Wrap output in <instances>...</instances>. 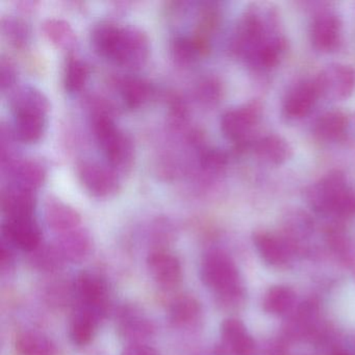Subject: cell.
<instances>
[{"label": "cell", "mask_w": 355, "mask_h": 355, "mask_svg": "<svg viewBox=\"0 0 355 355\" xmlns=\"http://www.w3.org/2000/svg\"><path fill=\"white\" fill-rule=\"evenodd\" d=\"M286 39L282 32L279 14L266 3H254L245 10L230 41V51L248 65L266 47Z\"/></svg>", "instance_id": "6da1fadb"}, {"label": "cell", "mask_w": 355, "mask_h": 355, "mask_svg": "<svg viewBox=\"0 0 355 355\" xmlns=\"http://www.w3.org/2000/svg\"><path fill=\"white\" fill-rule=\"evenodd\" d=\"M305 199L317 214L338 219L355 217V184L338 170L328 172L307 187Z\"/></svg>", "instance_id": "7a4b0ae2"}, {"label": "cell", "mask_w": 355, "mask_h": 355, "mask_svg": "<svg viewBox=\"0 0 355 355\" xmlns=\"http://www.w3.org/2000/svg\"><path fill=\"white\" fill-rule=\"evenodd\" d=\"M92 126L97 144L110 165L122 171L132 167L134 145L130 137L116 125L110 111L97 110L93 115Z\"/></svg>", "instance_id": "3957f363"}, {"label": "cell", "mask_w": 355, "mask_h": 355, "mask_svg": "<svg viewBox=\"0 0 355 355\" xmlns=\"http://www.w3.org/2000/svg\"><path fill=\"white\" fill-rule=\"evenodd\" d=\"M200 277L205 286L224 298H234L241 294L242 286L238 268L223 251H209L203 257Z\"/></svg>", "instance_id": "277c9868"}, {"label": "cell", "mask_w": 355, "mask_h": 355, "mask_svg": "<svg viewBox=\"0 0 355 355\" xmlns=\"http://www.w3.org/2000/svg\"><path fill=\"white\" fill-rule=\"evenodd\" d=\"M263 105L259 101H248L244 105L227 110L222 115L221 130L227 140L240 147L248 145L249 138L261 122Z\"/></svg>", "instance_id": "5b68a950"}, {"label": "cell", "mask_w": 355, "mask_h": 355, "mask_svg": "<svg viewBox=\"0 0 355 355\" xmlns=\"http://www.w3.org/2000/svg\"><path fill=\"white\" fill-rule=\"evenodd\" d=\"M313 80L319 91L320 98L332 101H346L354 92L355 70L346 64H329Z\"/></svg>", "instance_id": "8992f818"}, {"label": "cell", "mask_w": 355, "mask_h": 355, "mask_svg": "<svg viewBox=\"0 0 355 355\" xmlns=\"http://www.w3.org/2000/svg\"><path fill=\"white\" fill-rule=\"evenodd\" d=\"M150 41L146 33L136 26L121 28L114 63L128 68H141L148 61Z\"/></svg>", "instance_id": "52a82bcc"}, {"label": "cell", "mask_w": 355, "mask_h": 355, "mask_svg": "<svg viewBox=\"0 0 355 355\" xmlns=\"http://www.w3.org/2000/svg\"><path fill=\"white\" fill-rule=\"evenodd\" d=\"M309 35L311 44L318 51L334 53L342 44V18L334 10H320L311 20Z\"/></svg>", "instance_id": "ba28073f"}, {"label": "cell", "mask_w": 355, "mask_h": 355, "mask_svg": "<svg viewBox=\"0 0 355 355\" xmlns=\"http://www.w3.org/2000/svg\"><path fill=\"white\" fill-rule=\"evenodd\" d=\"M78 174L85 190L97 198L113 196L119 191L120 182L115 170L93 161H82Z\"/></svg>", "instance_id": "9c48e42d"}, {"label": "cell", "mask_w": 355, "mask_h": 355, "mask_svg": "<svg viewBox=\"0 0 355 355\" xmlns=\"http://www.w3.org/2000/svg\"><path fill=\"white\" fill-rule=\"evenodd\" d=\"M80 307L103 318L109 307V290L105 280L95 273L82 272L74 282Z\"/></svg>", "instance_id": "30bf717a"}, {"label": "cell", "mask_w": 355, "mask_h": 355, "mask_svg": "<svg viewBox=\"0 0 355 355\" xmlns=\"http://www.w3.org/2000/svg\"><path fill=\"white\" fill-rule=\"evenodd\" d=\"M3 242L24 252L32 253L41 246L42 232L36 219H6L1 226Z\"/></svg>", "instance_id": "8fae6325"}, {"label": "cell", "mask_w": 355, "mask_h": 355, "mask_svg": "<svg viewBox=\"0 0 355 355\" xmlns=\"http://www.w3.org/2000/svg\"><path fill=\"white\" fill-rule=\"evenodd\" d=\"M320 99L315 80H304L295 84L284 96L282 113L288 119L298 120L311 113Z\"/></svg>", "instance_id": "7c38bea8"}, {"label": "cell", "mask_w": 355, "mask_h": 355, "mask_svg": "<svg viewBox=\"0 0 355 355\" xmlns=\"http://www.w3.org/2000/svg\"><path fill=\"white\" fill-rule=\"evenodd\" d=\"M221 343L217 347L219 355H251L254 350V340L244 324L238 319L224 320L220 328Z\"/></svg>", "instance_id": "4fadbf2b"}, {"label": "cell", "mask_w": 355, "mask_h": 355, "mask_svg": "<svg viewBox=\"0 0 355 355\" xmlns=\"http://www.w3.org/2000/svg\"><path fill=\"white\" fill-rule=\"evenodd\" d=\"M147 268L153 280L164 288L178 286L182 279L180 259L168 251L157 249L149 253Z\"/></svg>", "instance_id": "5bb4252c"}, {"label": "cell", "mask_w": 355, "mask_h": 355, "mask_svg": "<svg viewBox=\"0 0 355 355\" xmlns=\"http://www.w3.org/2000/svg\"><path fill=\"white\" fill-rule=\"evenodd\" d=\"M3 171L7 172L13 180V186L36 191L46 180V168L33 159H15L3 166Z\"/></svg>", "instance_id": "9a60e30c"}, {"label": "cell", "mask_w": 355, "mask_h": 355, "mask_svg": "<svg viewBox=\"0 0 355 355\" xmlns=\"http://www.w3.org/2000/svg\"><path fill=\"white\" fill-rule=\"evenodd\" d=\"M36 205L35 191L12 186L1 193V209L6 219L33 218Z\"/></svg>", "instance_id": "2e32d148"}, {"label": "cell", "mask_w": 355, "mask_h": 355, "mask_svg": "<svg viewBox=\"0 0 355 355\" xmlns=\"http://www.w3.org/2000/svg\"><path fill=\"white\" fill-rule=\"evenodd\" d=\"M44 216L49 227L60 234L78 228L82 222V217L76 209L51 195L45 200Z\"/></svg>", "instance_id": "e0dca14e"}, {"label": "cell", "mask_w": 355, "mask_h": 355, "mask_svg": "<svg viewBox=\"0 0 355 355\" xmlns=\"http://www.w3.org/2000/svg\"><path fill=\"white\" fill-rule=\"evenodd\" d=\"M252 150L259 161L275 167L286 164L293 155L290 143L275 134L266 135L257 139L253 142Z\"/></svg>", "instance_id": "ac0fdd59"}, {"label": "cell", "mask_w": 355, "mask_h": 355, "mask_svg": "<svg viewBox=\"0 0 355 355\" xmlns=\"http://www.w3.org/2000/svg\"><path fill=\"white\" fill-rule=\"evenodd\" d=\"M53 244L66 263H80L90 254L92 239L86 230L78 227L60 234Z\"/></svg>", "instance_id": "d6986e66"}, {"label": "cell", "mask_w": 355, "mask_h": 355, "mask_svg": "<svg viewBox=\"0 0 355 355\" xmlns=\"http://www.w3.org/2000/svg\"><path fill=\"white\" fill-rule=\"evenodd\" d=\"M350 128V118L340 110H331L322 114L315 123L313 132L323 142H340Z\"/></svg>", "instance_id": "ffe728a7"}, {"label": "cell", "mask_w": 355, "mask_h": 355, "mask_svg": "<svg viewBox=\"0 0 355 355\" xmlns=\"http://www.w3.org/2000/svg\"><path fill=\"white\" fill-rule=\"evenodd\" d=\"M10 107L14 115L33 113L47 116L51 110V103L46 95L39 89L32 86H22L12 92Z\"/></svg>", "instance_id": "44dd1931"}, {"label": "cell", "mask_w": 355, "mask_h": 355, "mask_svg": "<svg viewBox=\"0 0 355 355\" xmlns=\"http://www.w3.org/2000/svg\"><path fill=\"white\" fill-rule=\"evenodd\" d=\"M120 336L130 344L144 343L155 334L153 322L141 315L136 309H124L119 318L118 325Z\"/></svg>", "instance_id": "7402d4cb"}, {"label": "cell", "mask_w": 355, "mask_h": 355, "mask_svg": "<svg viewBox=\"0 0 355 355\" xmlns=\"http://www.w3.org/2000/svg\"><path fill=\"white\" fill-rule=\"evenodd\" d=\"M253 243L259 257L273 267H282L288 261V246L284 241L267 232H257L253 234Z\"/></svg>", "instance_id": "603a6c76"}, {"label": "cell", "mask_w": 355, "mask_h": 355, "mask_svg": "<svg viewBox=\"0 0 355 355\" xmlns=\"http://www.w3.org/2000/svg\"><path fill=\"white\" fill-rule=\"evenodd\" d=\"M117 86L122 101L130 110L140 109L153 98L155 93L150 83L132 76L120 78Z\"/></svg>", "instance_id": "cb8c5ba5"}, {"label": "cell", "mask_w": 355, "mask_h": 355, "mask_svg": "<svg viewBox=\"0 0 355 355\" xmlns=\"http://www.w3.org/2000/svg\"><path fill=\"white\" fill-rule=\"evenodd\" d=\"M121 28V26L112 22H101L92 28L91 42L93 49L99 55L113 61Z\"/></svg>", "instance_id": "d4e9b609"}, {"label": "cell", "mask_w": 355, "mask_h": 355, "mask_svg": "<svg viewBox=\"0 0 355 355\" xmlns=\"http://www.w3.org/2000/svg\"><path fill=\"white\" fill-rule=\"evenodd\" d=\"M13 132L16 140L26 144L40 141L46 128V116L40 114L24 113L14 115Z\"/></svg>", "instance_id": "484cf974"}, {"label": "cell", "mask_w": 355, "mask_h": 355, "mask_svg": "<svg viewBox=\"0 0 355 355\" xmlns=\"http://www.w3.org/2000/svg\"><path fill=\"white\" fill-rule=\"evenodd\" d=\"M209 51V41L205 37L197 35L194 38L190 37H176L171 43V53L176 63L180 65H189L196 61L200 55Z\"/></svg>", "instance_id": "4316f807"}, {"label": "cell", "mask_w": 355, "mask_h": 355, "mask_svg": "<svg viewBox=\"0 0 355 355\" xmlns=\"http://www.w3.org/2000/svg\"><path fill=\"white\" fill-rule=\"evenodd\" d=\"M101 318L93 311L82 309L76 311L70 325V338L78 346H86L94 338Z\"/></svg>", "instance_id": "83f0119b"}, {"label": "cell", "mask_w": 355, "mask_h": 355, "mask_svg": "<svg viewBox=\"0 0 355 355\" xmlns=\"http://www.w3.org/2000/svg\"><path fill=\"white\" fill-rule=\"evenodd\" d=\"M201 313L200 303L191 295H182L170 305L169 318L173 325L186 327L198 320Z\"/></svg>", "instance_id": "f1b7e54d"}, {"label": "cell", "mask_w": 355, "mask_h": 355, "mask_svg": "<svg viewBox=\"0 0 355 355\" xmlns=\"http://www.w3.org/2000/svg\"><path fill=\"white\" fill-rule=\"evenodd\" d=\"M18 355H55L57 349L53 340L37 331H24L16 338Z\"/></svg>", "instance_id": "f546056e"}, {"label": "cell", "mask_w": 355, "mask_h": 355, "mask_svg": "<svg viewBox=\"0 0 355 355\" xmlns=\"http://www.w3.org/2000/svg\"><path fill=\"white\" fill-rule=\"evenodd\" d=\"M42 31L46 38L58 49L70 51L76 43V33L65 20L51 18L42 24Z\"/></svg>", "instance_id": "4dcf8cb0"}, {"label": "cell", "mask_w": 355, "mask_h": 355, "mask_svg": "<svg viewBox=\"0 0 355 355\" xmlns=\"http://www.w3.org/2000/svg\"><path fill=\"white\" fill-rule=\"evenodd\" d=\"M295 293L286 286H274L266 293L263 300V311L271 315H284L292 309Z\"/></svg>", "instance_id": "1f68e13d"}, {"label": "cell", "mask_w": 355, "mask_h": 355, "mask_svg": "<svg viewBox=\"0 0 355 355\" xmlns=\"http://www.w3.org/2000/svg\"><path fill=\"white\" fill-rule=\"evenodd\" d=\"M90 74L88 65L78 58H68L64 68L63 83L66 91L70 93L78 92L84 88Z\"/></svg>", "instance_id": "d6a6232c"}, {"label": "cell", "mask_w": 355, "mask_h": 355, "mask_svg": "<svg viewBox=\"0 0 355 355\" xmlns=\"http://www.w3.org/2000/svg\"><path fill=\"white\" fill-rule=\"evenodd\" d=\"M1 33L13 46L26 47L31 39V28L21 18L5 16L1 18Z\"/></svg>", "instance_id": "836d02e7"}, {"label": "cell", "mask_w": 355, "mask_h": 355, "mask_svg": "<svg viewBox=\"0 0 355 355\" xmlns=\"http://www.w3.org/2000/svg\"><path fill=\"white\" fill-rule=\"evenodd\" d=\"M32 253V261L34 265L39 269L45 270V271H55V270L61 269L64 263H66L55 244L44 247L41 245L37 250Z\"/></svg>", "instance_id": "e575fe53"}, {"label": "cell", "mask_w": 355, "mask_h": 355, "mask_svg": "<svg viewBox=\"0 0 355 355\" xmlns=\"http://www.w3.org/2000/svg\"><path fill=\"white\" fill-rule=\"evenodd\" d=\"M196 95L205 105H215L223 96V86L218 78H207L197 87Z\"/></svg>", "instance_id": "d590c367"}, {"label": "cell", "mask_w": 355, "mask_h": 355, "mask_svg": "<svg viewBox=\"0 0 355 355\" xmlns=\"http://www.w3.org/2000/svg\"><path fill=\"white\" fill-rule=\"evenodd\" d=\"M228 157L223 151L218 149H209L201 155L200 164L203 171L211 175H219L227 166Z\"/></svg>", "instance_id": "8d00e7d4"}, {"label": "cell", "mask_w": 355, "mask_h": 355, "mask_svg": "<svg viewBox=\"0 0 355 355\" xmlns=\"http://www.w3.org/2000/svg\"><path fill=\"white\" fill-rule=\"evenodd\" d=\"M18 71L15 64L10 58L0 60V87L1 90H11L17 82Z\"/></svg>", "instance_id": "74e56055"}, {"label": "cell", "mask_w": 355, "mask_h": 355, "mask_svg": "<svg viewBox=\"0 0 355 355\" xmlns=\"http://www.w3.org/2000/svg\"><path fill=\"white\" fill-rule=\"evenodd\" d=\"M121 355H159V351L145 343L130 344L123 349Z\"/></svg>", "instance_id": "f35d334b"}, {"label": "cell", "mask_w": 355, "mask_h": 355, "mask_svg": "<svg viewBox=\"0 0 355 355\" xmlns=\"http://www.w3.org/2000/svg\"><path fill=\"white\" fill-rule=\"evenodd\" d=\"M334 355H349V354H347V353H345V352H336V353H334Z\"/></svg>", "instance_id": "ab89813d"}]
</instances>
